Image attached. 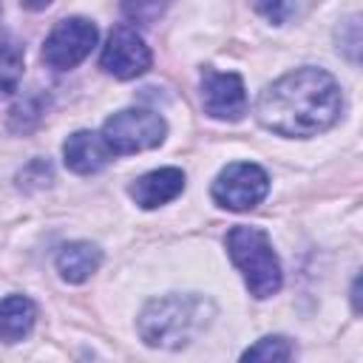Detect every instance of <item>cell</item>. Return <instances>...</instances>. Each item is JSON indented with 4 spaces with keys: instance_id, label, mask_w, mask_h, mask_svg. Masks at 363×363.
<instances>
[{
    "instance_id": "1",
    "label": "cell",
    "mask_w": 363,
    "mask_h": 363,
    "mask_svg": "<svg viewBox=\"0 0 363 363\" xmlns=\"http://www.w3.org/2000/svg\"><path fill=\"white\" fill-rule=\"evenodd\" d=\"M340 85L323 68H298L267 85L255 113L264 128L281 136H315L340 116Z\"/></svg>"
},
{
    "instance_id": "2",
    "label": "cell",
    "mask_w": 363,
    "mask_h": 363,
    "mask_svg": "<svg viewBox=\"0 0 363 363\" xmlns=\"http://www.w3.org/2000/svg\"><path fill=\"white\" fill-rule=\"evenodd\" d=\"M227 252L230 261L238 267L250 295L269 298L281 289V264L269 235L261 227H247V224L233 227L227 233Z\"/></svg>"
},
{
    "instance_id": "3",
    "label": "cell",
    "mask_w": 363,
    "mask_h": 363,
    "mask_svg": "<svg viewBox=\"0 0 363 363\" xmlns=\"http://www.w3.org/2000/svg\"><path fill=\"white\" fill-rule=\"evenodd\" d=\"M204 301L184 298V295H167L162 301L147 303V309L139 318V332L145 343L150 346H167L176 349L190 340V335L201 326Z\"/></svg>"
},
{
    "instance_id": "4",
    "label": "cell",
    "mask_w": 363,
    "mask_h": 363,
    "mask_svg": "<svg viewBox=\"0 0 363 363\" xmlns=\"http://www.w3.org/2000/svg\"><path fill=\"white\" fill-rule=\"evenodd\" d=\"M164 133H167V125L159 113L145 108H125L105 119L99 136L113 156H128V153H139L162 145Z\"/></svg>"
},
{
    "instance_id": "5",
    "label": "cell",
    "mask_w": 363,
    "mask_h": 363,
    "mask_svg": "<svg viewBox=\"0 0 363 363\" xmlns=\"http://www.w3.org/2000/svg\"><path fill=\"white\" fill-rule=\"evenodd\" d=\"M267 193H269V176L264 167L252 162H233L213 182L216 204L235 210V213L252 210L258 201L267 199Z\"/></svg>"
},
{
    "instance_id": "6",
    "label": "cell",
    "mask_w": 363,
    "mask_h": 363,
    "mask_svg": "<svg viewBox=\"0 0 363 363\" xmlns=\"http://www.w3.org/2000/svg\"><path fill=\"white\" fill-rule=\"evenodd\" d=\"M96 45V26L85 17H68L54 26V31L43 43V60L45 65L57 71H68L79 65L91 48Z\"/></svg>"
},
{
    "instance_id": "7",
    "label": "cell",
    "mask_w": 363,
    "mask_h": 363,
    "mask_svg": "<svg viewBox=\"0 0 363 363\" xmlns=\"http://www.w3.org/2000/svg\"><path fill=\"white\" fill-rule=\"evenodd\" d=\"M150 60H153L150 48L136 34V28L116 26V28H111V34L102 45L99 65H102V71L113 74L116 79H133L150 68Z\"/></svg>"
},
{
    "instance_id": "8",
    "label": "cell",
    "mask_w": 363,
    "mask_h": 363,
    "mask_svg": "<svg viewBox=\"0 0 363 363\" xmlns=\"http://www.w3.org/2000/svg\"><path fill=\"white\" fill-rule=\"evenodd\" d=\"M201 102L213 119L235 122L247 111L244 79L233 71H207L201 79Z\"/></svg>"
},
{
    "instance_id": "9",
    "label": "cell",
    "mask_w": 363,
    "mask_h": 363,
    "mask_svg": "<svg viewBox=\"0 0 363 363\" xmlns=\"http://www.w3.org/2000/svg\"><path fill=\"white\" fill-rule=\"evenodd\" d=\"M182 190H184V173L179 167H159V170L139 176L130 184V199L142 210H153V207L173 201Z\"/></svg>"
},
{
    "instance_id": "10",
    "label": "cell",
    "mask_w": 363,
    "mask_h": 363,
    "mask_svg": "<svg viewBox=\"0 0 363 363\" xmlns=\"http://www.w3.org/2000/svg\"><path fill=\"white\" fill-rule=\"evenodd\" d=\"M62 156H65V167H71L79 176H88V173L102 170L113 153L108 150V145L102 142L99 133H94V130H77V133H71L65 139Z\"/></svg>"
},
{
    "instance_id": "11",
    "label": "cell",
    "mask_w": 363,
    "mask_h": 363,
    "mask_svg": "<svg viewBox=\"0 0 363 363\" xmlns=\"http://www.w3.org/2000/svg\"><path fill=\"white\" fill-rule=\"evenodd\" d=\"M99 261H102V252H99L96 244L74 241V244H68V247L60 250V255H57V269H60V275H62L68 284H82V281H88V278L96 272Z\"/></svg>"
},
{
    "instance_id": "12",
    "label": "cell",
    "mask_w": 363,
    "mask_h": 363,
    "mask_svg": "<svg viewBox=\"0 0 363 363\" xmlns=\"http://www.w3.org/2000/svg\"><path fill=\"white\" fill-rule=\"evenodd\" d=\"M37 309L26 295H9L0 298V340L17 343L23 340L34 326Z\"/></svg>"
},
{
    "instance_id": "13",
    "label": "cell",
    "mask_w": 363,
    "mask_h": 363,
    "mask_svg": "<svg viewBox=\"0 0 363 363\" xmlns=\"http://www.w3.org/2000/svg\"><path fill=\"white\" fill-rule=\"evenodd\" d=\"M23 77V51L20 45L0 40V96H9L11 91H17Z\"/></svg>"
},
{
    "instance_id": "14",
    "label": "cell",
    "mask_w": 363,
    "mask_h": 363,
    "mask_svg": "<svg viewBox=\"0 0 363 363\" xmlns=\"http://www.w3.org/2000/svg\"><path fill=\"white\" fill-rule=\"evenodd\" d=\"M244 360H289L292 357V346L286 337L275 335V337H261L255 346H250L244 354Z\"/></svg>"
},
{
    "instance_id": "15",
    "label": "cell",
    "mask_w": 363,
    "mask_h": 363,
    "mask_svg": "<svg viewBox=\"0 0 363 363\" xmlns=\"http://www.w3.org/2000/svg\"><path fill=\"white\" fill-rule=\"evenodd\" d=\"M170 0H122V11L133 23H153Z\"/></svg>"
},
{
    "instance_id": "16",
    "label": "cell",
    "mask_w": 363,
    "mask_h": 363,
    "mask_svg": "<svg viewBox=\"0 0 363 363\" xmlns=\"http://www.w3.org/2000/svg\"><path fill=\"white\" fill-rule=\"evenodd\" d=\"M252 3L272 23H284L289 17V11H292V0H252Z\"/></svg>"
}]
</instances>
